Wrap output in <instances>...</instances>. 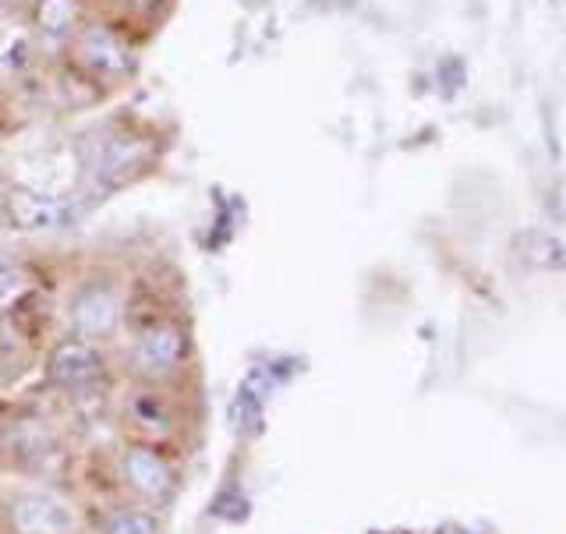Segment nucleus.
<instances>
[{
  "label": "nucleus",
  "mask_w": 566,
  "mask_h": 534,
  "mask_svg": "<svg viewBox=\"0 0 566 534\" xmlns=\"http://www.w3.org/2000/svg\"><path fill=\"white\" fill-rule=\"evenodd\" d=\"M188 362H191V341L181 323L156 315L146 326L135 329L128 368L138 376V383L167 386L185 376Z\"/></svg>",
  "instance_id": "f257e3e1"
},
{
  "label": "nucleus",
  "mask_w": 566,
  "mask_h": 534,
  "mask_svg": "<svg viewBox=\"0 0 566 534\" xmlns=\"http://www.w3.org/2000/svg\"><path fill=\"white\" fill-rule=\"evenodd\" d=\"M117 478L120 485L128 489V495H135V500L142 506H167L174 495H177V471L170 464V457L153 447V442H124V450L117 453Z\"/></svg>",
  "instance_id": "f03ea898"
},
{
  "label": "nucleus",
  "mask_w": 566,
  "mask_h": 534,
  "mask_svg": "<svg viewBox=\"0 0 566 534\" xmlns=\"http://www.w3.org/2000/svg\"><path fill=\"white\" fill-rule=\"evenodd\" d=\"M120 315H124L120 294L111 280H85L67 301L71 336H78V341H88V344L111 341L120 326Z\"/></svg>",
  "instance_id": "7ed1b4c3"
},
{
  "label": "nucleus",
  "mask_w": 566,
  "mask_h": 534,
  "mask_svg": "<svg viewBox=\"0 0 566 534\" xmlns=\"http://www.w3.org/2000/svg\"><path fill=\"white\" fill-rule=\"evenodd\" d=\"M4 524L11 534H75L78 517L64 500L50 492H18L4 503Z\"/></svg>",
  "instance_id": "20e7f679"
},
{
  "label": "nucleus",
  "mask_w": 566,
  "mask_h": 534,
  "mask_svg": "<svg viewBox=\"0 0 566 534\" xmlns=\"http://www.w3.org/2000/svg\"><path fill=\"white\" fill-rule=\"evenodd\" d=\"M103 376H106L103 350L88 341H78V336L61 341L46 358V379L57 389H67V394H85V389L99 386Z\"/></svg>",
  "instance_id": "39448f33"
},
{
  "label": "nucleus",
  "mask_w": 566,
  "mask_h": 534,
  "mask_svg": "<svg viewBox=\"0 0 566 534\" xmlns=\"http://www.w3.org/2000/svg\"><path fill=\"white\" fill-rule=\"evenodd\" d=\"M71 40H75L78 64L85 71H93L96 78L117 82L124 75H132L135 53H132V46L124 43L111 25H82L75 35H71Z\"/></svg>",
  "instance_id": "423d86ee"
},
{
  "label": "nucleus",
  "mask_w": 566,
  "mask_h": 534,
  "mask_svg": "<svg viewBox=\"0 0 566 534\" xmlns=\"http://www.w3.org/2000/svg\"><path fill=\"white\" fill-rule=\"evenodd\" d=\"M164 389L167 386L142 383L135 394H128V400H124V421H128V429L138 436V442L159 447V442L177 436V411Z\"/></svg>",
  "instance_id": "0eeeda50"
},
{
  "label": "nucleus",
  "mask_w": 566,
  "mask_h": 534,
  "mask_svg": "<svg viewBox=\"0 0 566 534\" xmlns=\"http://www.w3.org/2000/svg\"><path fill=\"white\" fill-rule=\"evenodd\" d=\"M510 252L521 265L535 273H563L566 270V241L545 227H521L513 230Z\"/></svg>",
  "instance_id": "6e6552de"
},
{
  "label": "nucleus",
  "mask_w": 566,
  "mask_h": 534,
  "mask_svg": "<svg viewBox=\"0 0 566 534\" xmlns=\"http://www.w3.org/2000/svg\"><path fill=\"white\" fill-rule=\"evenodd\" d=\"M8 217L22 230H50L67 220V206L61 199L32 188H14L8 195Z\"/></svg>",
  "instance_id": "1a4fd4ad"
},
{
  "label": "nucleus",
  "mask_w": 566,
  "mask_h": 534,
  "mask_svg": "<svg viewBox=\"0 0 566 534\" xmlns=\"http://www.w3.org/2000/svg\"><path fill=\"white\" fill-rule=\"evenodd\" d=\"M0 450L11 453V464L14 468H32L40 464V460L50 457L53 450V439H50V429L43 421H11L4 429V439H0Z\"/></svg>",
  "instance_id": "9d476101"
},
{
  "label": "nucleus",
  "mask_w": 566,
  "mask_h": 534,
  "mask_svg": "<svg viewBox=\"0 0 566 534\" xmlns=\"http://www.w3.org/2000/svg\"><path fill=\"white\" fill-rule=\"evenodd\" d=\"M32 18L35 29L50 40H64L75 35L82 22V0H32Z\"/></svg>",
  "instance_id": "9b49d317"
},
{
  "label": "nucleus",
  "mask_w": 566,
  "mask_h": 534,
  "mask_svg": "<svg viewBox=\"0 0 566 534\" xmlns=\"http://www.w3.org/2000/svg\"><path fill=\"white\" fill-rule=\"evenodd\" d=\"M99 534H164L153 506H114L99 517Z\"/></svg>",
  "instance_id": "f8f14e48"
},
{
  "label": "nucleus",
  "mask_w": 566,
  "mask_h": 534,
  "mask_svg": "<svg viewBox=\"0 0 566 534\" xmlns=\"http://www.w3.org/2000/svg\"><path fill=\"white\" fill-rule=\"evenodd\" d=\"M439 534H474V531H468V527H457V524H450V527H442Z\"/></svg>",
  "instance_id": "ddd939ff"
},
{
  "label": "nucleus",
  "mask_w": 566,
  "mask_h": 534,
  "mask_svg": "<svg viewBox=\"0 0 566 534\" xmlns=\"http://www.w3.org/2000/svg\"><path fill=\"white\" fill-rule=\"evenodd\" d=\"M548 4H553V8H556V4H559V0H548Z\"/></svg>",
  "instance_id": "4468645a"
}]
</instances>
